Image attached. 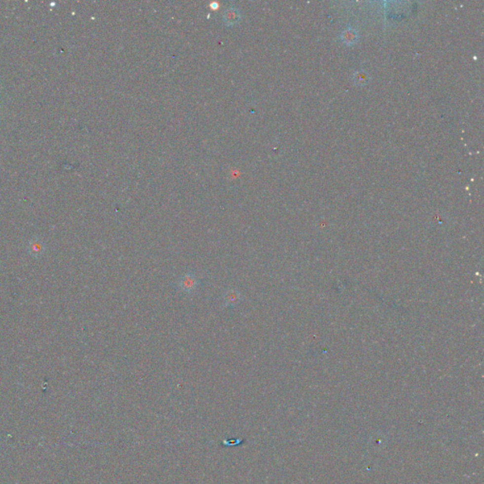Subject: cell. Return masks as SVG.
Here are the masks:
<instances>
[{
	"mask_svg": "<svg viewBox=\"0 0 484 484\" xmlns=\"http://www.w3.org/2000/svg\"><path fill=\"white\" fill-rule=\"evenodd\" d=\"M239 19H240V13L239 11L235 8H230L226 10L224 12L223 20L226 25L229 27H233L237 25V23L239 22Z\"/></svg>",
	"mask_w": 484,
	"mask_h": 484,
	"instance_id": "277c9868",
	"label": "cell"
},
{
	"mask_svg": "<svg viewBox=\"0 0 484 484\" xmlns=\"http://www.w3.org/2000/svg\"><path fill=\"white\" fill-rule=\"evenodd\" d=\"M45 243L39 238L32 239L28 245V251L30 255L35 259H39L40 257H42L45 253Z\"/></svg>",
	"mask_w": 484,
	"mask_h": 484,
	"instance_id": "3957f363",
	"label": "cell"
},
{
	"mask_svg": "<svg viewBox=\"0 0 484 484\" xmlns=\"http://www.w3.org/2000/svg\"><path fill=\"white\" fill-rule=\"evenodd\" d=\"M223 300L225 307H235L241 302L242 294L237 289H228L223 293Z\"/></svg>",
	"mask_w": 484,
	"mask_h": 484,
	"instance_id": "7a4b0ae2",
	"label": "cell"
},
{
	"mask_svg": "<svg viewBox=\"0 0 484 484\" xmlns=\"http://www.w3.org/2000/svg\"><path fill=\"white\" fill-rule=\"evenodd\" d=\"M200 286L198 278L192 272H187L181 276L177 281V288L181 293L190 295L197 292Z\"/></svg>",
	"mask_w": 484,
	"mask_h": 484,
	"instance_id": "6da1fadb",
	"label": "cell"
}]
</instances>
